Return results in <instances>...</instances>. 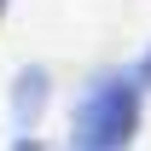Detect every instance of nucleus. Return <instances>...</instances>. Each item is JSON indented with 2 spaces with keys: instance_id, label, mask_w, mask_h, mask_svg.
<instances>
[{
  "instance_id": "obj_1",
  "label": "nucleus",
  "mask_w": 151,
  "mask_h": 151,
  "mask_svg": "<svg viewBox=\"0 0 151 151\" xmlns=\"http://www.w3.org/2000/svg\"><path fill=\"white\" fill-rule=\"evenodd\" d=\"M139 99L145 87L134 81V70L93 76L70 116V151H128V139L139 134Z\"/></svg>"
},
{
  "instance_id": "obj_2",
  "label": "nucleus",
  "mask_w": 151,
  "mask_h": 151,
  "mask_svg": "<svg viewBox=\"0 0 151 151\" xmlns=\"http://www.w3.org/2000/svg\"><path fill=\"white\" fill-rule=\"evenodd\" d=\"M47 99H52V76L41 70V64H23L18 81H12V122H18V134H29L41 122Z\"/></svg>"
},
{
  "instance_id": "obj_3",
  "label": "nucleus",
  "mask_w": 151,
  "mask_h": 151,
  "mask_svg": "<svg viewBox=\"0 0 151 151\" xmlns=\"http://www.w3.org/2000/svg\"><path fill=\"white\" fill-rule=\"evenodd\" d=\"M134 81H139V87H145V93H151V47H145V58L134 64Z\"/></svg>"
},
{
  "instance_id": "obj_4",
  "label": "nucleus",
  "mask_w": 151,
  "mask_h": 151,
  "mask_svg": "<svg viewBox=\"0 0 151 151\" xmlns=\"http://www.w3.org/2000/svg\"><path fill=\"white\" fill-rule=\"evenodd\" d=\"M12 151H41V139H35V134H18V139H12Z\"/></svg>"
},
{
  "instance_id": "obj_5",
  "label": "nucleus",
  "mask_w": 151,
  "mask_h": 151,
  "mask_svg": "<svg viewBox=\"0 0 151 151\" xmlns=\"http://www.w3.org/2000/svg\"><path fill=\"white\" fill-rule=\"evenodd\" d=\"M0 12H6V0H0Z\"/></svg>"
}]
</instances>
